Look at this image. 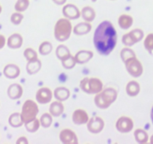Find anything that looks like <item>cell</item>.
<instances>
[{
  "label": "cell",
  "instance_id": "obj_1",
  "mask_svg": "<svg viewBox=\"0 0 153 144\" xmlns=\"http://www.w3.org/2000/svg\"><path fill=\"white\" fill-rule=\"evenodd\" d=\"M117 43V32L113 23L109 20L101 22L94 32L93 44L99 54L108 56L114 50Z\"/></svg>",
  "mask_w": 153,
  "mask_h": 144
},
{
  "label": "cell",
  "instance_id": "obj_2",
  "mask_svg": "<svg viewBox=\"0 0 153 144\" xmlns=\"http://www.w3.org/2000/svg\"><path fill=\"white\" fill-rule=\"evenodd\" d=\"M118 96V92L115 89L111 87L102 89L96 94L94 98V102L96 107L101 110L109 108L112 104L116 101Z\"/></svg>",
  "mask_w": 153,
  "mask_h": 144
},
{
  "label": "cell",
  "instance_id": "obj_3",
  "mask_svg": "<svg viewBox=\"0 0 153 144\" xmlns=\"http://www.w3.org/2000/svg\"><path fill=\"white\" fill-rule=\"evenodd\" d=\"M73 31L70 20L67 18H61L56 23L54 26V36L57 41L63 42L70 38Z\"/></svg>",
  "mask_w": 153,
  "mask_h": 144
},
{
  "label": "cell",
  "instance_id": "obj_4",
  "mask_svg": "<svg viewBox=\"0 0 153 144\" xmlns=\"http://www.w3.org/2000/svg\"><path fill=\"white\" fill-rule=\"evenodd\" d=\"M80 88L83 92L93 95L98 94L103 89V83L97 77H84L80 80Z\"/></svg>",
  "mask_w": 153,
  "mask_h": 144
},
{
  "label": "cell",
  "instance_id": "obj_5",
  "mask_svg": "<svg viewBox=\"0 0 153 144\" xmlns=\"http://www.w3.org/2000/svg\"><path fill=\"white\" fill-rule=\"evenodd\" d=\"M38 112H39V109H38L37 103L35 102L33 100H26L23 104L21 113H20L22 120L24 124L36 119Z\"/></svg>",
  "mask_w": 153,
  "mask_h": 144
},
{
  "label": "cell",
  "instance_id": "obj_6",
  "mask_svg": "<svg viewBox=\"0 0 153 144\" xmlns=\"http://www.w3.org/2000/svg\"><path fill=\"white\" fill-rule=\"evenodd\" d=\"M124 63L126 70L131 77L137 78V77H140L143 74V67L142 63L137 58L136 56L131 57L130 59L125 61Z\"/></svg>",
  "mask_w": 153,
  "mask_h": 144
},
{
  "label": "cell",
  "instance_id": "obj_7",
  "mask_svg": "<svg viewBox=\"0 0 153 144\" xmlns=\"http://www.w3.org/2000/svg\"><path fill=\"white\" fill-rule=\"evenodd\" d=\"M143 37L144 33L142 29H134L128 33L125 34L122 38V42L126 47H131L136 43L140 42Z\"/></svg>",
  "mask_w": 153,
  "mask_h": 144
},
{
  "label": "cell",
  "instance_id": "obj_8",
  "mask_svg": "<svg viewBox=\"0 0 153 144\" xmlns=\"http://www.w3.org/2000/svg\"><path fill=\"white\" fill-rule=\"evenodd\" d=\"M134 128V122L130 117H121L116 122V128L120 133H129Z\"/></svg>",
  "mask_w": 153,
  "mask_h": 144
},
{
  "label": "cell",
  "instance_id": "obj_9",
  "mask_svg": "<svg viewBox=\"0 0 153 144\" xmlns=\"http://www.w3.org/2000/svg\"><path fill=\"white\" fill-rule=\"evenodd\" d=\"M87 130L91 134H99L104 128V121L99 117H94L91 118L87 122Z\"/></svg>",
  "mask_w": 153,
  "mask_h": 144
},
{
  "label": "cell",
  "instance_id": "obj_10",
  "mask_svg": "<svg viewBox=\"0 0 153 144\" xmlns=\"http://www.w3.org/2000/svg\"><path fill=\"white\" fill-rule=\"evenodd\" d=\"M60 141L63 144H77L78 138L74 131L71 129H63L59 133Z\"/></svg>",
  "mask_w": 153,
  "mask_h": 144
},
{
  "label": "cell",
  "instance_id": "obj_11",
  "mask_svg": "<svg viewBox=\"0 0 153 144\" xmlns=\"http://www.w3.org/2000/svg\"><path fill=\"white\" fill-rule=\"evenodd\" d=\"M37 102L41 104H46L51 102L53 98V92L48 87H42L38 89L35 95Z\"/></svg>",
  "mask_w": 153,
  "mask_h": 144
},
{
  "label": "cell",
  "instance_id": "obj_12",
  "mask_svg": "<svg viewBox=\"0 0 153 144\" xmlns=\"http://www.w3.org/2000/svg\"><path fill=\"white\" fill-rule=\"evenodd\" d=\"M62 14L68 20H76L80 18L81 12L79 8L73 4H67L62 8Z\"/></svg>",
  "mask_w": 153,
  "mask_h": 144
},
{
  "label": "cell",
  "instance_id": "obj_13",
  "mask_svg": "<svg viewBox=\"0 0 153 144\" xmlns=\"http://www.w3.org/2000/svg\"><path fill=\"white\" fill-rule=\"evenodd\" d=\"M89 120V115L84 110L77 109L74 111L72 114V121L75 125H77L87 124Z\"/></svg>",
  "mask_w": 153,
  "mask_h": 144
},
{
  "label": "cell",
  "instance_id": "obj_14",
  "mask_svg": "<svg viewBox=\"0 0 153 144\" xmlns=\"http://www.w3.org/2000/svg\"><path fill=\"white\" fill-rule=\"evenodd\" d=\"M8 96L12 100L19 99L22 97L23 94V87L18 83H13L10 85L7 91Z\"/></svg>",
  "mask_w": 153,
  "mask_h": 144
},
{
  "label": "cell",
  "instance_id": "obj_15",
  "mask_svg": "<svg viewBox=\"0 0 153 144\" xmlns=\"http://www.w3.org/2000/svg\"><path fill=\"white\" fill-rule=\"evenodd\" d=\"M23 43V39L22 35L19 33H14L9 36L7 41V45L11 49H19L22 47Z\"/></svg>",
  "mask_w": 153,
  "mask_h": 144
},
{
  "label": "cell",
  "instance_id": "obj_16",
  "mask_svg": "<svg viewBox=\"0 0 153 144\" xmlns=\"http://www.w3.org/2000/svg\"><path fill=\"white\" fill-rule=\"evenodd\" d=\"M3 74L8 79H16L20 74V69L17 65L8 64L4 68Z\"/></svg>",
  "mask_w": 153,
  "mask_h": 144
},
{
  "label": "cell",
  "instance_id": "obj_17",
  "mask_svg": "<svg viewBox=\"0 0 153 144\" xmlns=\"http://www.w3.org/2000/svg\"><path fill=\"white\" fill-rule=\"evenodd\" d=\"M93 52L91 50H80L74 56L75 60L77 64H85L90 61L93 57Z\"/></svg>",
  "mask_w": 153,
  "mask_h": 144
},
{
  "label": "cell",
  "instance_id": "obj_18",
  "mask_svg": "<svg viewBox=\"0 0 153 144\" xmlns=\"http://www.w3.org/2000/svg\"><path fill=\"white\" fill-rule=\"evenodd\" d=\"M92 30V25L89 22H81L74 27L73 32L76 35H84L90 32Z\"/></svg>",
  "mask_w": 153,
  "mask_h": 144
},
{
  "label": "cell",
  "instance_id": "obj_19",
  "mask_svg": "<svg viewBox=\"0 0 153 144\" xmlns=\"http://www.w3.org/2000/svg\"><path fill=\"white\" fill-rule=\"evenodd\" d=\"M64 111L65 107L62 103V101H53L51 105H50V114L53 117H59L62 116V114L64 113Z\"/></svg>",
  "mask_w": 153,
  "mask_h": 144
},
{
  "label": "cell",
  "instance_id": "obj_20",
  "mask_svg": "<svg viewBox=\"0 0 153 144\" xmlns=\"http://www.w3.org/2000/svg\"><path fill=\"white\" fill-rule=\"evenodd\" d=\"M70 91L68 88L64 86H59V87L56 88L53 92V95L57 101H65L68 100L70 97Z\"/></svg>",
  "mask_w": 153,
  "mask_h": 144
},
{
  "label": "cell",
  "instance_id": "obj_21",
  "mask_svg": "<svg viewBox=\"0 0 153 144\" xmlns=\"http://www.w3.org/2000/svg\"><path fill=\"white\" fill-rule=\"evenodd\" d=\"M42 66V62H41V60L38 59L31 60V61H28L27 64H26V71L30 75L35 74L41 70Z\"/></svg>",
  "mask_w": 153,
  "mask_h": 144
},
{
  "label": "cell",
  "instance_id": "obj_22",
  "mask_svg": "<svg viewBox=\"0 0 153 144\" xmlns=\"http://www.w3.org/2000/svg\"><path fill=\"white\" fill-rule=\"evenodd\" d=\"M133 17L131 15L126 14H123L120 15L118 19L119 26L121 29H125V30L130 29L132 25H133Z\"/></svg>",
  "mask_w": 153,
  "mask_h": 144
},
{
  "label": "cell",
  "instance_id": "obj_23",
  "mask_svg": "<svg viewBox=\"0 0 153 144\" xmlns=\"http://www.w3.org/2000/svg\"><path fill=\"white\" fill-rule=\"evenodd\" d=\"M126 93L130 97H135L139 94L140 91V86L138 82L135 80H131L126 85Z\"/></svg>",
  "mask_w": 153,
  "mask_h": 144
},
{
  "label": "cell",
  "instance_id": "obj_24",
  "mask_svg": "<svg viewBox=\"0 0 153 144\" xmlns=\"http://www.w3.org/2000/svg\"><path fill=\"white\" fill-rule=\"evenodd\" d=\"M81 16L86 22H92L96 17V13L94 8L90 6H85L81 11Z\"/></svg>",
  "mask_w": 153,
  "mask_h": 144
},
{
  "label": "cell",
  "instance_id": "obj_25",
  "mask_svg": "<svg viewBox=\"0 0 153 144\" xmlns=\"http://www.w3.org/2000/svg\"><path fill=\"white\" fill-rule=\"evenodd\" d=\"M56 55L59 59L63 61V60L66 59L69 56H71V54L70 50L67 46L64 45H60L57 47L56 50Z\"/></svg>",
  "mask_w": 153,
  "mask_h": 144
},
{
  "label": "cell",
  "instance_id": "obj_26",
  "mask_svg": "<svg viewBox=\"0 0 153 144\" xmlns=\"http://www.w3.org/2000/svg\"><path fill=\"white\" fill-rule=\"evenodd\" d=\"M135 140L140 144L146 143L149 140V135L145 130L142 128L136 129L134 132Z\"/></svg>",
  "mask_w": 153,
  "mask_h": 144
},
{
  "label": "cell",
  "instance_id": "obj_27",
  "mask_svg": "<svg viewBox=\"0 0 153 144\" xmlns=\"http://www.w3.org/2000/svg\"><path fill=\"white\" fill-rule=\"evenodd\" d=\"M8 123L13 128H20L24 125L20 113H14L11 114L8 118Z\"/></svg>",
  "mask_w": 153,
  "mask_h": 144
},
{
  "label": "cell",
  "instance_id": "obj_28",
  "mask_svg": "<svg viewBox=\"0 0 153 144\" xmlns=\"http://www.w3.org/2000/svg\"><path fill=\"white\" fill-rule=\"evenodd\" d=\"M25 128H26V131L30 133H35L39 129L41 125L40 123V120H38V119H35L32 121L29 122L25 123Z\"/></svg>",
  "mask_w": 153,
  "mask_h": 144
},
{
  "label": "cell",
  "instance_id": "obj_29",
  "mask_svg": "<svg viewBox=\"0 0 153 144\" xmlns=\"http://www.w3.org/2000/svg\"><path fill=\"white\" fill-rule=\"evenodd\" d=\"M39 120L42 127L45 128H48L51 127L53 123V116L49 113H45L42 114Z\"/></svg>",
  "mask_w": 153,
  "mask_h": 144
},
{
  "label": "cell",
  "instance_id": "obj_30",
  "mask_svg": "<svg viewBox=\"0 0 153 144\" xmlns=\"http://www.w3.org/2000/svg\"><path fill=\"white\" fill-rule=\"evenodd\" d=\"M53 50V45L50 42H44L39 46L38 51L42 56H47L51 53Z\"/></svg>",
  "mask_w": 153,
  "mask_h": 144
},
{
  "label": "cell",
  "instance_id": "obj_31",
  "mask_svg": "<svg viewBox=\"0 0 153 144\" xmlns=\"http://www.w3.org/2000/svg\"><path fill=\"white\" fill-rule=\"evenodd\" d=\"M29 0H17L14 5V9L17 12H23L29 6Z\"/></svg>",
  "mask_w": 153,
  "mask_h": 144
},
{
  "label": "cell",
  "instance_id": "obj_32",
  "mask_svg": "<svg viewBox=\"0 0 153 144\" xmlns=\"http://www.w3.org/2000/svg\"><path fill=\"white\" fill-rule=\"evenodd\" d=\"M143 45L145 49L149 53L150 55L153 56V33H149L146 37Z\"/></svg>",
  "mask_w": 153,
  "mask_h": 144
},
{
  "label": "cell",
  "instance_id": "obj_33",
  "mask_svg": "<svg viewBox=\"0 0 153 144\" xmlns=\"http://www.w3.org/2000/svg\"><path fill=\"white\" fill-rule=\"evenodd\" d=\"M135 53L134 52L133 50H131V48H125L120 52V56H121L122 60L124 62L125 61H126L127 59H130L131 57L135 56Z\"/></svg>",
  "mask_w": 153,
  "mask_h": 144
},
{
  "label": "cell",
  "instance_id": "obj_34",
  "mask_svg": "<svg viewBox=\"0 0 153 144\" xmlns=\"http://www.w3.org/2000/svg\"><path fill=\"white\" fill-rule=\"evenodd\" d=\"M23 55H24V57L27 60V62L38 59V53L32 48H26L23 52Z\"/></svg>",
  "mask_w": 153,
  "mask_h": 144
},
{
  "label": "cell",
  "instance_id": "obj_35",
  "mask_svg": "<svg viewBox=\"0 0 153 144\" xmlns=\"http://www.w3.org/2000/svg\"><path fill=\"white\" fill-rule=\"evenodd\" d=\"M62 62V64L63 68H65V69H71L73 68L75 66V65L76 64V60H75L74 56H71L68 58H67L66 59L63 60Z\"/></svg>",
  "mask_w": 153,
  "mask_h": 144
},
{
  "label": "cell",
  "instance_id": "obj_36",
  "mask_svg": "<svg viewBox=\"0 0 153 144\" xmlns=\"http://www.w3.org/2000/svg\"><path fill=\"white\" fill-rule=\"evenodd\" d=\"M23 19V15L20 12H15L11 14V22L14 25H19Z\"/></svg>",
  "mask_w": 153,
  "mask_h": 144
},
{
  "label": "cell",
  "instance_id": "obj_37",
  "mask_svg": "<svg viewBox=\"0 0 153 144\" xmlns=\"http://www.w3.org/2000/svg\"><path fill=\"white\" fill-rule=\"evenodd\" d=\"M16 143L18 144H27L29 141H28L27 138L26 137H20L18 138Z\"/></svg>",
  "mask_w": 153,
  "mask_h": 144
},
{
  "label": "cell",
  "instance_id": "obj_38",
  "mask_svg": "<svg viewBox=\"0 0 153 144\" xmlns=\"http://www.w3.org/2000/svg\"><path fill=\"white\" fill-rule=\"evenodd\" d=\"M5 44H6V39L4 35H0V50L5 47Z\"/></svg>",
  "mask_w": 153,
  "mask_h": 144
},
{
  "label": "cell",
  "instance_id": "obj_39",
  "mask_svg": "<svg viewBox=\"0 0 153 144\" xmlns=\"http://www.w3.org/2000/svg\"><path fill=\"white\" fill-rule=\"evenodd\" d=\"M53 2L57 5H65V3L66 2L67 0H52Z\"/></svg>",
  "mask_w": 153,
  "mask_h": 144
},
{
  "label": "cell",
  "instance_id": "obj_40",
  "mask_svg": "<svg viewBox=\"0 0 153 144\" xmlns=\"http://www.w3.org/2000/svg\"><path fill=\"white\" fill-rule=\"evenodd\" d=\"M150 117H151V120H152V122L153 124V106L152 107V110H151V114H150Z\"/></svg>",
  "mask_w": 153,
  "mask_h": 144
},
{
  "label": "cell",
  "instance_id": "obj_41",
  "mask_svg": "<svg viewBox=\"0 0 153 144\" xmlns=\"http://www.w3.org/2000/svg\"><path fill=\"white\" fill-rule=\"evenodd\" d=\"M150 143H153V134L152 135V137H150Z\"/></svg>",
  "mask_w": 153,
  "mask_h": 144
},
{
  "label": "cell",
  "instance_id": "obj_42",
  "mask_svg": "<svg viewBox=\"0 0 153 144\" xmlns=\"http://www.w3.org/2000/svg\"><path fill=\"white\" fill-rule=\"evenodd\" d=\"M2 6H1V5H0V14L2 13Z\"/></svg>",
  "mask_w": 153,
  "mask_h": 144
},
{
  "label": "cell",
  "instance_id": "obj_43",
  "mask_svg": "<svg viewBox=\"0 0 153 144\" xmlns=\"http://www.w3.org/2000/svg\"><path fill=\"white\" fill-rule=\"evenodd\" d=\"M91 1H92V2H95L97 1V0H91Z\"/></svg>",
  "mask_w": 153,
  "mask_h": 144
}]
</instances>
